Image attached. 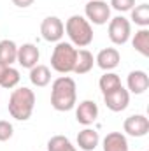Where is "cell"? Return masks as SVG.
<instances>
[{
    "instance_id": "1",
    "label": "cell",
    "mask_w": 149,
    "mask_h": 151,
    "mask_svg": "<svg viewBox=\"0 0 149 151\" xmlns=\"http://www.w3.org/2000/svg\"><path fill=\"white\" fill-rule=\"evenodd\" d=\"M77 104V88L75 81L69 76H60L53 81L51 86V106L53 109L65 113L74 109Z\"/></svg>"
},
{
    "instance_id": "2",
    "label": "cell",
    "mask_w": 149,
    "mask_h": 151,
    "mask_svg": "<svg viewBox=\"0 0 149 151\" xmlns=\"http://www.w3.org/2000/svg\"><path fill=\"white\" fill-rule=\"evenodd\" d=\"M34 107H35V93H34V90H30L27 86L12 90L11 97H9L7 109H9V114L14 119H18V121L30 119V116L34 113Z\"/></svg>"
},
{
    "instance_id": "3",
    "label": "cell",
    "mask_w": 149,
    "mask_h": 151,
    "mask_svg": "<svg viewBox=\"0 0 149 151\" xmlns=\"http://www.w3.org/2000/svg\"><path fill=\"white\" fill-rule=\"evenodd\" d=\"M65 32L70 39V44L77 46V47H86L93 42V28H91V23L84 18V16H79L74 14L67 19L65 23Z\"/></svg>"
},
{
    "instance_id": "4",
    "label": "cell",
    "mask_w": 149,
    "mask_h": 151,
    "mask_svg": "<svg viewBox=\"0 0 149 151\" xmlns=\"http://www.w3.org/2000/svg\"><path fill=\"white\" fill-rule=\"evenodd\" d=\"M75 58H77V49L70 42H56L53 55H51V67L53 70L60 74H69L74 72Z\"/></svg>"
},
{
    "instance_id": "5",
    "label": "cell",
    "mask_w": 149,
    "mask_h": 151,
    "mask_svg": "<svg viewBox=\"0 0 149 151\" xmlns=\"http://www.w3.org/2000/svg\"><path fill=\"white\" fill-rule=\"evenodd\" d=\"M107 34L111 39L112 44L116 46H123L130 40L132 35V25L130 21L125 18V16H116L109 19V28H107Z\"/></svg>"
},
{
    "instance_id": "6",
    "label": "cell",
    "mask_w": 149,
    "mask_h": 151,
    "mask_svg": "<svg viewBox=\"0 0 149 151\" xmlns=\"http://www.w3.org/2000/svg\"><path fill=\"white\" fill-rule=\"evenodd\" d=\"M84 16L93 25H105L111 19V5L105 0H88L84 5Z\"/></svg>"
},
{
    "instance_id": "7",
    "label": "cell",
    "mask_w": 149,
    "mask_h": 151,
    "mask_svg": "<svg viewBox=\"0 0 149 151\" xmlns=\"http://www.w3.org/2000/svg\"><path fill=\"white\" fill-rule=\"evenodd\" d=\"M40 34L47 42H60L65 34V25L58 16H47L40 23Z\"/></svg>"
},
{
    "instance_id": "8",
    "label": "cell",
    "mask_w": 149,
    "mask_h": 151,
    "mask_svg": "<svg viewBox=\"0 0 149 151\" xmlns=\"http://www.w3.org/2000/svg\"><path fill=\"white\" fill-rule=\"evenodd\" d=\"M104 102H105L107 109H111L112 113H121L130 104V91L126 88L119 86V88H116V90L104 95Z\"/></svg>"
},
{
    "instance_id": "9",
    "label": "cell",
    "mask_w": 149,
    "mask_h": 151,
    "mask_svg": "<svg viewBox=\"0 0 149 151\" xmlns=\"http://www.w3.org/2000/svg\"><path fill=\"white\" fill-rule=\"evenodd\" d=\"M123 130L132 137H144L149 132V119L144 114H132L125 119Z\"/></svg>"
},
{
    "instance_id": "10",
    "label": "cell",
    "mask_w": 149,
    "mask_h": 151,
    "mask_svg": "<svg viewBox=\"0 0 149 151\" xmlns=\"http://www.w3.org/2000/svg\"><path fill=\"white\" fill-rule=\"evenodd\" d=\"M98 118V106L93 102V100H82L79 102L77 109H75V119L77 123L84 125V127H90L97 121Z\"/></svg>"
},
{
    "instance_id": "11",
    "label": "cell",
    "mask_w": 149,
    "mask_h": 151,
    "mask_svg": "<svg viewBox=\"0 0 149 151\" xmlns=\"http://www.w3.org/2000/svg\"><path fill=\"white\" fill-rule=\"evenodd\" d=\"M40 58V53H39V47L32 42H27L23 46H18V58L16 62L23 67V69H32L35 67Z\"/></svg>"
},
{
    "instance_id": "12",
    "label": "cell",
    "mask_w": 149,
    "mask_h": 151,
    "mask_svg": "<svg viewBox=\"0 0 149 151\" xmlns=\"http://www.w3.org/2000/svg\"><path fill=\"white\" fill-rule=\"evenodd\" d=\"M119 62H121V55L116 47H104L95 58V63L105 72H111L112 69H116Z\"/></svg>"
},
{
    "instance_id": "13",
    "label": "cell",
    "mask_w": 149,
    "mask_h": 151,
    "mask_svg": "<svg viewBox=\"0 0 149 151\" xmlns=\"http://www.w3.org/2000/svg\"><path fill=\"white\" fill-rule=\"evenodd\" d=\"M126 86H128V91L135 95H142L149 88V76L144 70H132L126 77Z\"/></svg>"
},
{
    "instance_id": "14",
    "label": "cell",
    "mask_w": 149,
    "mask_h": 151,
    "mask_svg": "<svg viewBox=\"0 0 149 151\" xmlns=\"http://www.w3.org/2000/svg\"><path fill=\"white\" fill-rule=\"evenodd\" d=\"M100 142V135L93 128H84L77 134V146L82 151H95Z\"/></svg>"
},
{
    "instance_id": "15",
    "label": "cell",
    "mask_w": 149,
    "mask_h": 151,
    "mask_svg": "<svg viewBox=\"0 0 149 151\" xmlns=\"http://www.w3.org/2000/svg\"><path fill=\"white\" fill-rule=\"evenodd\" d=\"M95 65V56L91 51L88 49H77V58H75V65H74V74L82 76L88 74Z\"/></svg>"
},
{
    "instance_id": "16",
    "label": "cell",
    "mask_w": 149,
    "mask_h": 151,
    "mask_svg": "<svg viewBox=\"0 0 149 151\" xmlns=\"http://www.w3.org/2000/svg\"><path fill=\"white\" fill-rule=\"evenodd\" d=\"M104 151H128V141L121 132H111L102 141Z\"/></svg>"
},
{
    "instance_id": "17",
    "label": "cell",
    "mask_w": 149,
    "mask_h": 151,
    "mask_svg": "<svg viewBox=\"0 0 149 151\" xmlns=\"http://www.w3.org/2000/svg\"><path fill=\"white\" fill-rule=\"evenodd\" d=\"M19 83V72L12 65H4L0 63V86L5 90L16 88Z\"/></svg>"
},
{
    "instance_id": "18",
    "label": "cell",
    "mask_w": 149,
    "mask_h": 151,
    "mask_svg": "<svg viewBox=\"0 0 149 151\" xmlns=\"http://www.w3.org/2000/svg\"><path fill=\"white\" fill-rule=\"evenodd\" d=\"M16 58H18V46H16V42L11 40V39L0 40V63L12 65V63H16Z\"/></svg>"
},
{
    "instance_id": "19",
    "label": "cell",
    "mask_w": 149,
    "mask_h": 151,
    "mask_svg": "<svg viewBox=\"0 0 149 151\" xmlns=\"http://www.w3.org/2000/svg\"><path fill=\"white\" fill-rule=\"evenodd\" d=\"M30 83L37 88H44L51 83V70L47 65H40L37 63L35 67L30 69Z\"/></svg>"
},
{
    "instance_id": "20",
    "label": "cell",
    "mask_w": 149,
    "mask_h": 151,
    "mask_svg": "<svg viewBox=\"0 0 149 151\" xmlns=\"http://www.w3.org/2000/svg\"><path fill=\"white\" fill-rule=\"evenodd\" d=\"M132 46L142 56H149V28H140L132 39Z\"/></svg>"
},
{
    "instance_id": "21",
    "label": "cell",
    "mask_w": 149,
    "mask_h": 151,
    "mask_svg": "<svg viewBox=\"0 0 149 151\" xmlns=\"http://www.w3.org/2000/svg\"><path fill=\"white\" fill-rule=\"evenodd\" d=\"M47 151H77L75 146L65 135H53L47 141Z\"/></svg>"
},
{
    "instance_id": "22",
    "label": "cell",
    "mask_w": 149,
    "mask_h": 151,
    "mask_svg": "<svg viewBox=\"0 0 149 151\" xmlns=\"http://www.w3.org/2000/svg\"><path fill=\"white\" fill-rule=\"evenodd\" d=\"M132 21L142 28H148L149 27V5L148 4H140V5H135L132 11Z\"/></svg>"
},
{
    "instance_id": "23",
    "label": "cell",
    "mask_w": 149,
    "mask_h": 151,
    "mask_svg": "<svg viewBox=\"0 0 149 151\" xmlns=\"http://www.w3.org/2000/svg\"><path fill=\"white\" fill-rule=\"evenodd\" d=\"M98 86H100V91L105 95V93H109L112 90L123 86V84H121V79H119V76L116 74V72H105V74L100 77Z\"/></svg>"
},
{
    "instance_id": "24",
    "label": "cell",
    "mask_w": 149,
    "mask_h": 151,
    "mask_svg": "<svg viewBox=\"0 0 149 151\" xmlns=\"http://www.w3.org/2000/svg\"><path fill=\"white\" fill-rule=\"evenodd\" d=\"M109 5L117 12H128L135 7V0H111Z\"/></svg>"
},
{
    "instance_id": "25",
    "label": "cell",
    "mask_w": 149,
    "mask_h": 151,
    "mask_svg": "<svg viewBox=\"0 0 149 151\" xmlns=\"http://www.w3.org/2000/svg\"><path fill=\"white\" fill-rule=\"evenodd\" d=\"M12 135H14V127H12V123H9V121H5V119H0V142L9 141Z\"/></svg>"
},
{
    "instance_id": "26",
    "label": "cell",
    "mask_w": 149,
    "mask_h": 151,
    "mask_svg": "<svg viewBox=\"0 0 149 151\" xmlns=\"http://www.w3.org/2000/svg\"><path fill=\"white\" fill-rule=\"evenodd\" d=\"M34 2H35V0H12V4H14L16 7H21V9H27V7H30Z\"/></svg>"
}]
</instances>
